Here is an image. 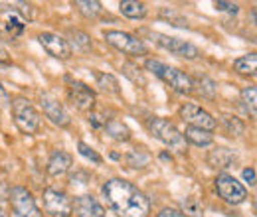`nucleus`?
I'll return each instance as SVG.
<instances>
[{
  "label": "nucleus",
  "mask_w": 257,
  "mask_h": 217,
  "mask_svg": "<svg viewBox=\"0 0 257 217\" xmlns=\"http://www.w3.org/2000/svg\"><path fill=\"white\" fill-rule=\"evenodd\" d=\"M10 62V56H8V50L4 48V44L0 42V63H8Z\"/></svg>",
  "instance_id": "37"
},
{
  "label": "nucleus",
  "mask_w": 257,
  "mask_h": 217,
  "mask_svg": "<svg viewBox=\"0 0 257 217\" xmlns=\"http://www.w3.org/2000/svg\"><path fill=\"white\" fill-rule=\"evenodd\" d=\"M151 160H153V156L149 154V150L143 148V146H135L133 150H128V154H127V164H128V168H133V170H143V168H147V166L151 164Z\"/></svg>",
  "instance_id": "18"
},
{
  "label": "nucleus",
  "mask_w": 257,
  "mask_h": 217,
  "mask_svg": "<svg viewBox=\"0 0 257 217\" xmlns=\"http://www.w3.org/2000/svg\"><path fill=\"white\" fill-rule=\"evenodd\" d=\"M44 209L52 217H69L73 213V203L65 191L48 187L44 189Z\"/></svg>",
  "instance_id": "7"
},
{
  "label": "nucleus",
  "mask_w": 257,
  "mask_h": 217,
  "mask_svg": "<svg viewBox=\"0 0 257 217\" xmlns=\"http://www.w3.org/2000/svg\"><path fill=\"white\" fill-rule=\"evenodd\" d=\"M180 213L184 217H204V207H202L198 197L190 195V197L182 199V211Z\"/></svg>",
  "instance_id": "27"
},
{
  "label": "nucleus",
  "mask_w": 257,
  "mask_h": 217,
  "mask_svg": "<svg viewBox=\"0 0 257 217\" xmlns=\"http://www.w3.org/2000/svg\"><path fill=\"white\" fill-rule=\"evenodd\" d=\"M10 197V187L6 182H0V201H6Z\"/></svg>",
  "instance_id": "36"
},
{
  "label": "nucleus",
  "mask_w": 257,
  "mask_h": 217,
  "mask_svg": "<svg viewBox=\"0 0 257 217\" xmlns=\"http://www.w3.org/2000/svg\"><path fill=\"white\" fill-rule=\"evenodd\" d=\"M77 150H79V154L85 156L87 160H91L93 164H101L103 162V158L97 154L95 150L89 146V144H85V142H77Z\"/></svg>",
  "instance_id": "29"
},
{
  "label": "nucleus",
  "mask_w": 257,
  "mask_h": 217,
  "mask_svg": "<svg viewBox=\"0 0 257 217\" xmlns=\"http://www.w3.org/2000/svg\"><path fill=\"white\" fill-rule=\"evenodd\" d=\"M145 67H147L149 71H153L157 77H161L164 83H168L176 93L188 95L194 91L192 77H188L184 71H180V69H176V67H168V65L157 62V60H147Z\"/></svg>",
  "instance_id": "2"
},
{
  "label": "nucleus",
  "mask_w": 257,
  "mask_h": 217,
  "mask_svg": "<svg viewBox=\"0 0 257 217\" xmlns=\"http://www.w3.org/2000/svg\"><path fill=\"white\" fill-rule=\"evenodd\" d=\"M222 124L229 136H241L245 132V124L241 123V119H237L233 115H222Z\"/></svg>",
  "instance_id": "26"
},
{
  "label": "nucleus",
  "mask_w": 257,
  "mask_h": 217,
  "mask_svg": "<svg viewBox=\"0 0 257 217\" xmlns=\"http://www.w3.org/2000/svg\"><path fill=\"white\" fill-rule=\"evenodd\" d=\"M10 103H12L14 124L18 126V130L24 132V134H34L40 128V123H42V119H40L38 111L34 109V105L24 97H16Z\"/></svg>",
  "instance_id": "4"
},
{
  "label": "nucleus",
  "mask_w": 257,
  "mask_h": 217,
  "mask_svg": "<svg viewBox=\"0 0 257 217\" xmlns=\"http://www.w3.org/2000/svg\"><path fill=\"white\" fill-rule=\"evenodd\" d=\"M182 136H184V140L192 142L196 146H208L214 140V134L212 132L202 130V128H194V126H186V130L182 132Z\"/></svg>",
  "instance_id": "19"
},
{
  "label": "nucleus",
  "mask_w": 257,
  "mask_h": 217,
  "mask_svg": "<svg viewBox=\"0 0 257 217\" xmlns=\"http://www.w3.org/2000/svg\"><path fill=\"white\" fill-rule=\"evenodd\" d=\"M97 87L105 93L117 95L121 89H119V81L115 79V75L111 73H97Z\"/></svg>",
  "instance_id": "25"
},
{
  "label": "nucleus",
  "mask_w": 257,
  "mask_h": 217,
  "mask_svg": "<svg viewBox=\"0 0 257 217\" xmlns=\"http://www.w3.org/2000/svg\"><path fill=\"white\" fill-rule=\"evenodd\" d=\"M243 180H245V182H247V184H249L251 187L255 186V170H253L251 166L243 170Z\"/></svg>",
  "instance_id": "33"
},
{
  "label": "nucleus",
  "mask_w": 257,
  "mask_h": 217,
  "mask_svg": "<svg viewBox=\"0 0 257 217\" xmlns=\"http://www.w3.org/2000/svg\"><path fill=\"white\" fill-rule=\"evenodd\" d=\"M69 81V87H67V97L71 101V105L79 111H85V113H91L93 107H95V93L91 87H87L85 83L81 81Z\"/></svg>",
  "instance_id": "11"
},
{
  "label": "nucleus",
  "mask_w": 257,
  "mask_h": 217,
  "mask_svg": "<svg viewBox=\"0 0 257 217\" xmlns=\"http://www.w3.org/2000/svg\"><path fill=\"white\" fill-rule=\"evenodd\" d=\"M87 121H89V124L93 126V128H101V126H105V123H107V119L101 115V113H89V117H87Z\"/></svg>",
  "instance_id": "30"
},
{
  "label": "nucleus",
  "mask_w": 257,
  "mask_h": 217,
  "mask_svg": "<svg viewBox=\"0 0 257 217\" xmlns=\"http://www.w3.org/2000/svg\"><path fill=\"white\" fill-rule=\"evenodd\" d=\"M255 67H257V56L255 54H247V56H241L233 62V69L241 75H255Z\"/></svg>",
  "instance_id": "23"
},
{
  "label": "nucleus",
  "mask_w": 257,
  "mask_h": 217,
  "mask_svg": "<svg viewBox=\"0 0 257 217\" xmlns=\"http://www.w3.org/2000/svg\"><path fill=\"white\" fill-rule=\"evenodd\" d=\"M10 203H12V211L14 217H42L36 201H34L32 193L22 186H16L10 189Z\"/></svg>",
  "instance_id": "8"
},
{
  "label": "nucleus",
  "mask_w": 257,
  "mask_h": 217,
  "mask_svg": "<svg viewBox=\"0 0 257 217\" xmlns=\"http://www.w3.org/2000/svg\"><path fill=\"white\" fill-rule=\"evenodd\" d=\"M8 105H10V97H8V93H6V89L2 87V83H0V111L6 109Z\"/></svg>",
  "instance_id": "34"
},
{
  "label": "nucleus",
  "mask_w": 257,
  "mask_h": 217,
  "mask_svg": "<svg viewBox=\"0 0 257 217\" xmlns=\"http://www.w3.org/2000/svg\"><path fill=\"white\" fill-rule=\"evenodd\" d=\"M38 42H40V46H42L52 58H56V60L65 62V60L71 58V46H69V42L64 40L62 36H58V34L44 32V34L38 36Z\"/></svg>",
  "instance_id": "12"
},
{
  "label": "nucleus",
  "mask_w": 257,
  "mask_h": 217,
  "mask_svg": "<svg viewBox=\"0 0 257 217\" xmlns=\"http://www.w3.org/2000/svg\"><path fill=\"white\" fill-rule=\"evenodd\" d=\"M73 6H75V8L79 10V14L85 16V18H97V16H101V12H103L101 2H97V0H77Z\"/></svg>",
  "instance_id": "24"
},
{
  "label": "nucleus",
  "mask_w": 257,
  "mask_h": 217,
  "mask_svg": "<svg viewBox=\"0 0 257 217\" xmlns=\"http://www.w3.org/2000/svg\"><path fill=\"white\" fill-rule=\"evenodd\" d=\"M208 164L212 166V168H220V170H224V168H231L235 162H237V154L233 152V150H229V148H225V146H216L214 150H210L208 152Z\"/></svg>",
  "instance_id": "15"
},
{
  "label": "nucleus",
  "mask_w": 257,
  "mask_h": 217,
  "mask_svg": "<svg viewBox=\"0 0 257 217\" xmlns=\"http://www.w3.org/2000/svg\"><path fill=\"white\" fill-rule=\"evenodd\" d=\"M69 36H71V40H73V46H75V50H79V52H83V54L91 52V38H89L85 32L69 30Z\"/></svg>",
  "instance_id": "28"
},
{
  "label": "nucleus",
  "mask_w": 257,
  "mask_h": 217,
  "mask_svg": "<svg viewBox=\"0 0 257 217\" xmlns=\"http://www.w3.org/2000/svg\"><path fill=\"white\" fill-rule=\"evenodd\" d=\"M40 105H42V109H44V115H46L54 124H58V126H62V128L69 126L71 119H69L67 111H65L64 105H62L52 93H40Z\"/></svg>",
  "instance_id": "13"
},
{
  "label": "nucleus",
  "mask_w": 257,
  "mask_h": 217,
  "mask_svg": "<svg viewBox=\"0 0 257 217\" xmlns=\"http://www.w3.org/2000/svg\"><path fill=\"white\" fill-rule=\"evenodd\" d=\"M6 30L10 32L12 36H18V34H22V32H24V24H22L20 20H16V18H10V22H8V26H6Z\"/></svg>",
  "instance_id": "31"
},
{
  "label": "nucleus",
  "mask_w": 257,
  "mask_h": 217,
  "mask_svg": "<svg viewBox=\"0 0 257 217\" xmlns=\"http://www.w3.org/2000/svg\"><path fill=\"white\" fill-rule=\"evenodd\" d=\"M101 191L109 209L117 217H149L151 213L149 197L127 180L113 178L103 184Z\"/></svg>",
  "instance_id": "1"
},
{
  "label": "nucleus",
  "mask_w": 257,
  "mask_h": 217,
  "mask_svg": "<svg viewBox=\"0 0 257 217\" xmlns=\"http://www.w3.org/2000/svg\"><path fill=\"white\" fill-rule=\"evenodd\" d=\"M103 128H105V132H107L113 140H117V142H127V140H131V130H128V126L123 123V121H119V119H109Z\"/></svg>",
  "instance_id": "17"
},
{
  "label": "nucleus",
  "mask_w": 257,
  "mask_h": 217,
  "mask_svg": "<svg viewBox=\"0 0 257 217\" xmlns=\"http://www.w3.org/2000/svg\"><path fill=\"white\" fill-rule=\"evenodd\" d=\"M180 119L184 123H188V126L202 128V130H208V132H212L216 128V119L208 111L198 107L196 103H184L180 107Z\"/></svg>",
  "instance_id": "10"
},
{
  "label": "nucleus",
  "mask_w": 257,
  "mask_h": 217,
  "mask_svg": "<svg viewBox=\"0 0 257 217\" xmlns=\"http://www.w3.org/2000/svg\"><path fill=\"white\" fill-rule=\"evenodd\" d=\"M192 87H198V91L202 97L206 99H216V93H218V85L214 79H210L208 75H198L196 79H192Z\"/></svg>",
  "instance_id": "21"
},
{
  "label": "nucleus",
  "mask_w": 257,
  "mask_h": 217,
  "mask_svg": "<svg viewBox=\"0 0 257 217\" xmlns=\"http://www.w3.org/2000/svg\"><path fill=\"white\" fill-rule=\"evenodd\" d=\"M149 36L155 40L157 46H161L166 52H170V54H174L178 58L196 60L200 56L198 48L192 46L190 42H186V40H178V38H172V36H166V34H159V32H149Z\"/></svg>",
  "instance_id": "6"
},
{
  "label": "nucleus",
  "mask_w": 257,
  "mask_h": 217,
  "mask_svg": "<svg viewBox=\"0 0 257 217\" xmlns=\"http://www.w3.org/2000/svg\"><path fill=\"white\" fill-rule=\"evenodd\" d=\"M73 166V158L69 152H64V150H56L50 162H48V174L54 176V178H60L69 172V168Z\"/></svg>",
  "instance_id": "16"
},
{
  "label": "nucleus",
  "mask_w": 257,
  "mask_h": 217,
  "mask_svg": "<svg viewBox=\"0 0 257 217\" xmlns=\"http://www.w3.org/2000/svg\"><path fill=\"white\" fill-rule=\"evenodd\" d=\"M157 217H184V215L178 209H174V207H164Z\"/></svg>",
  "instance_id": "35"
},
{
  "label": "nucleus",
  "mask_w": 257,
  "mask_h": 217,
  "mask_svg": "<svg viewBox=\"0 0 257 217\" xmlns=\"http://www.w3.org/2000/svg\"><path fill=\"white\" fill-rule=\"evenodd\" d=\"M119 10L123 16L133 18V20H141L147 16V4L145 2H137V0H123L119 4Z\"/></svg>",
  "instance_id": "20"
},
{
  "label": "nucleus",
  "mask_w": 257,
  "mask_h": 217,
  "mask_svg": "<svg viewBox=\"0 0 257 217\" xmlns=\"http://www.w3.org/2000/svg\"><path fill=\"white\" fill-rule=\"evenodd\" d=\"M216 8L218 10H222V12H231V14H235L237 12V4H231V2H224V0H218L216 2Z\"/></svg>",
  "instance_id": "32"
},
{
  "label": "nucleus",
  "mask_w": 257,
  "mask_h": 217,
  "mask_svg": "<svg viewBox=\"0 0 257 217\" xmlns=\"http://www.w3.org/2000/svg\"><path fill=\"white\" fill-rule=\"evenodd\" d=\"M73 211L77 217H105V209L101 207V203L97 201L93 195L85 193L79 195L73 203Z\"/></svg>",
  "instance_id": "14"
},
{
  "label": "nucleus",
  "mask_w": 257,
  "mask_h": 217,
  "mask_svg": "<svg viewBox=\"0 0 257 217\" xmlns=\"http://www.w3.org/2000/svg\"><path fill=\"white\" fill-rule=\"evenodd\" d=\"M241 107H243V111H245L251 119H255L257 117V89H255V85H249V87H243V89H241Z\"/></svg>",
  "instance_id": "22"
},
{
  "label": "nucleus",
  "mask_w": 257,
  "mask_h": 217,
  "mask_svg": "<svg viewBox=\"0 0 257 217\" xmlns=\"http://www.w3.org/2000/svg\"><path fill=\"white\" fill-rule=\"evenodd\" d=\"M216 189H218L220 197L224 199L225 203H229V205H239L247 197L245 187L241 186L233 176H229V174H220L216 178Z\"/></svg>",
  "instance_id": "9"
},
{
  "label": "nucleus",
  "mask_w": 257,
  "mask_h": 217,
  "mask_svg": "<svg viewBox=\"0 0 257 217\" xmlns=\"http://www.w3.org/2000/svg\"><path fill=\"white\" fill-rule=\"evenodd\" d=\"M147 126H149V132L155 138H159L161 142H164L166 146H170L172 150H176L180 154H186V140H184L182 132L170 121H166L162 117H153V119H149Z\"/></svg>",
  "instance_id": "3"
},
{
  "label": "nucleus",
  "mask_w": 257,
  "mask_h": 217,
  "mask_svg": "<svg viewBox=\"0 0 257 217\" xmlns=\"http://www.w3.org/2000/svg\"><path fill=\"white\" fill-rule=\"evenodd\" d=\"M103 38L107 40L109 46L117 48L119 52L128 54V56H147L149 54V48L145 46V42L141 38H135L127 32H119V30H105L103 32Z\"/></svg>",
  "instance_id": "5"
},
{
  "label": "nucleus",
  "mask_w": 257,
  "mask_h": 217,
  "mask_svg": "<svg viewBox=\"0 0 257 217\" xmlns=\"http://www.w3.org/2000/svg\"><path fill=\"white\" fill-rule=\"evenodd\" d=\"M0 217H8V215H6V211H4V209H0Z\"/></svg>",
  "instance_id": "38"
}]
</instances>
